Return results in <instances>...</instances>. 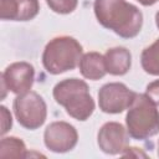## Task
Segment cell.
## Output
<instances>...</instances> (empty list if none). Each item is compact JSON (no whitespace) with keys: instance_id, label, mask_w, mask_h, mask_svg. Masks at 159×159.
Returning a JSON list of instances; mask_svg holds the SVG:
<instances>
[{"instance_id":"2e32d148","label":"cell","mask_w":159,"mask_h":159,"mask_svg":"<svg viewBox=\"0 0 159 159\" xmlns=\"http://www.w3.org/2000/svg\"><path fill=\"white\" fill-rule=\"evenodd\" d=\"M145 94L157 107L159 106V80L150 82L145 87Z\"/></svg>"},{"instance_id":"9c48e42d","label":"cell","mask_w":159,"mask_h":159,"mask_svg":"<svg viewBox=\"0 0 159 159\" xmlns=\"http://www.w3.org/2000/svg\"><path fill=\"white\" fill-rule=\"evenodd\" d=\"M128 130L118 122L104 123L97 134V144L99 149L109 155L122 154L128 147Z\"/></svg>"},{"instance_id":"277c9868","label":"cell","mask_w":159,"mask_h":159,"mask_svg":"<svg viewBox=\"0 0 159 159\" xmlns=\"http://www.w3.org/2000/svg\"><path fill=\"white\" fill-rule=\"evenodd\" d=\"M127 130L130 138L145 140L159 133V111L145 93H137L125 116Z\"/></svg>"},{"instance_id":"7a4b0ae2","label":"cell","mask_w":159,"mask_h":159,"mask_svg":"<svg viewBox=\"0 0 159 159\" xmlns=\"http://www.w3.org/2000/svg\"><path fill=\"white\" fill-rule=\"evenodd\" d=\"M56 103L62 106L67 114L77 120H87L94 111V101L88 84L78 78H66L58 82L52 91Z\"/></svg>"},{"instance_id":"ba28073f","label":"cell","mask_w":159,"mask_h":159,"mask_svg":"<svg viewBox=\"0 0 159 159\" xmlns=\"http://www.w3.org/2000/svg\"><path fill=\"white\" fill-rule=\"evenodd\" d=\"M43 142L46 148L53 153H67L76 147L78 133L76 128L67 122H52L45 129Z\"/></svg>"},{"instance_id":"5b68a950","label":"cell","mask_w":159,"mask_h":159,"mask_svg":"<svg viewBox=\"0 0 159 159\" xmlns=\"http://www.w3.org/2000/svg\"><path fill=\"white\" fill-rule=\"evenodd\" d=\"M12 108L19 124L30 130L40 128L47 117V106L43 98L32 91L17 94Z\"/></svg>"},{"instance_id":"d6986e66","label":"cell","mask_w":159,"mask_h":159,"mask_svg":"<svg viewBox=\"0 0 159 159\" xmlns=\"http://www.w3.org/2000/svg\"><path fill=\"white\" fill-rule=\"evenodd\" d=\"M155 24H157V27L159 29V11L155 14Z\"/></svg>"},{"instance_id":"30bf717a","label":"cell","mask_w":159,"mask_h":159,"mask_svg":"<svg viewBox=\"0 0 159 159\" xmlns=\"http://www.w3.org/2000/svg\"><path fill=\"white\" fill-rule=\"evenodd\" d=\"M40 11L39 0H0L1 20L29 21Z\"/></svg>"},{"instance_id":"8992f818","label":"cell","mask_w":159,"mask_h":159,"mask_svg":"<svg viewBox=\"0 0 159 159\" xmlns=\"http://www.w3.org/2000/svg\"><path fill=\"white\" fill-rule=\"evenodd\" d=\"M135 96L137 93L129 89L124 83H106L98 91V106L104 113L118 114L132 106Z\"/></svg>"},{"instance_id":"e0dca14e","label":"cell","mask_w":159,"mask_h":159,"mask_svg":"<svg viewBox=\"0 0 159 159\" xmlns=\"http://www.w3.org/2000/svg\"><path fill=\"white\" fill-rule=\"evenodd\" d=\"M0 112H1V134L4 135L12 127V117L5 106L0 107Z\"/></svg>"},{"instance_id":"4fadbf2b","label":"cell","mask_w":159,"mask_h":159,"mask_svg":"<svg viewBox=\"0 0 159 159\" xmlns=\"http://www.w3.org/2000/svg\"><path fill=\"white\" fill-rule=\"evenodd\" d=\"M140 63L147 73L159 76V39L143 50L140 55Z\"/></svg>"},{"instance_id":"6da1fadb","label":"cell","mask_w":159,"mask_h":159,"mask_svg":"<svg viewBox=\"0 0 159 159\" xmlns=\"http://www.w3.org/2000/svg\"><path fill=\"white\" fill-rule=\"evenodd\" d=\"M93 10L103 27L123 39H133L142 30V11L125 0H94Z\"/></svg>"},{"instance_id":"ac0fdd59","label":"cell","mask_w":159,"mask_h":159,"mask_svg":"<svg viewBox=\"0 0 159 159\" xmlns=\"http://www.w3.org/2000/svg\"><path fill=\"white\" fill-rule=\"evenodd\" d=\"M138 2H140L142 5H144V6H152V5H154L157 1H159V0H137Z\"/></svg>"},{"instance_id":"7c38bea8","label":"cell","mask_w":159,"mask_h":159,"mask_svg":"<svg viewBox=\"0 0 159 159\" xmlns=\"http://www.w3.org/2000/svg\"><path fill=\"white\" fill-rule=\"evenodd\" d=\"M81 75L92 81L101 80L106 76V63H104V56L99 52H87L82 55L81 61L78 63Z\"/></svg>"},{"instance_id":"ffe728a7","label":"cell","mask_w":159,"mask_h":159,"mask_svg":"<svg viewBox=\"0 0 159 159\" xmlns=\"http://www.w3.org/2000/svg\"><path fill=\"white\" fill-rule=\"evenodd\" d=\"M158 157H159V142H158Z\"/></svg>"},{"instance_id":"8fae6325","label":"cell","mask_w":159,"mask_h":159,"mask_svg":"<svg viewBox=\"0 0 159 159\" xmlns=\"http://www.w3.org/2000/svg\"><path fill=\"white\" fill-rule=\"evenodd\" d=\"M104 63L107 73L113 76H123L130 70L132 55L125 47H112L104 53Z\"/></svg>"},{"instance_id":"5bb4252c","label":"cell","mask_w":159,"mask_h":159,"mask_svg":"<svg viewBox=\"0 0 159 159\" xmlns=\"http://www.w3.org/2000/svg\"><path fill=\"white\" fill-rule=\"evenodd\" d=\"M25 143L16 137H4L0 143L1 158H25L27 157Z\"/></svg>"},{"instance_id":"9a60e30c","label":"cell","mask_w":159,"mask_h":159,"mask_svg":"<svg viewBox=\"0 0 159 159\" xmlns=\"http://www.w3.org/2000/svg\"><path fill=\"white\" fill-rule=\"evenodd\" d=\"M48 7L57 14H71L76 10L78 0H46Z\"/></svg>"},{"instance_id":"52a82bcc","label":"cell","mask_w":159,"mask_h":159,"mask_svg":"<svg viewBox=\"0 0 159 159\" xmlns=\"http://www.w3.org/2000/svg\"><path fill=\"white\" fill-rule=\"evenodd\" d=\"M35 80L34 66L29 62L20 61L9 65L1 75V99L5 98L6 91L15 94H22L31 89Z\"/></svg>"},{"instance_id":"3957f363","label":"cell","mask_w":159,"mask_h":159,"mask_svg":"<svg viewBox=\"0 0 159 159\" xmlns=\"http://www.w3.org/2000/svg\"><path fill=\"white\" fill-rule=\"evenodd\" d=\"M82 45L71 36H57L47 42L42 52V65L51 75L76 68L82 57Z\"/></svg>"}]
</instances>
